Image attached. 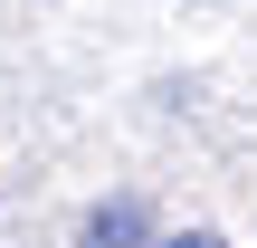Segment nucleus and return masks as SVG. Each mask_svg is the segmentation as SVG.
<instances>
[{
  "label": "nucleus",
  "instance_id": "nucleus-1",
  "mask_svg": "<svg viewBox=\"0 0 257 248\" xmlns=\"http://www.w3.org/2000/svg\"><path fill=\"white\" fill-rule=\"evenodd\" d=\"M76 248H153L143 201H95V210H86V229H76Z\"/></svg>",
  "mask_w": 257,
  "mask_h": 248
},
{
  "label": "nucleus",
  "instance_id": "nucleus-2",
  "mask_svg": "<svg viewBox=\"0 0 257 248\" xmlns=\"http://www.w3.org/2000/svg\"><path fill=\"white\" fill-rule=\"evenodd\" d=\"M162 248H229V239H210V229H181V239H162Z\"/></svg>",
  "mask_w": 257,
  "mask_h": 248
}]
</instances>
